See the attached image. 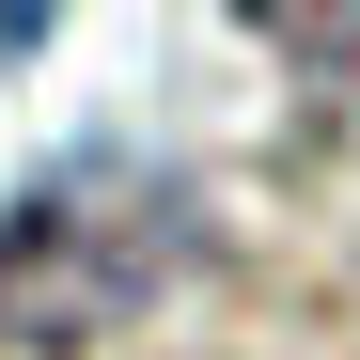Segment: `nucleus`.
<instances>
[{"mask_svg":"<svg viewBox=\"0 0 360 360\" xmlns=\"http://www.w3.org/2000/svg\"><path fill=\"white\" fill-rule=\"evenodd\" d=\"M188 172H141V157H79V172H47V188L0 219V345H94V329H126L141 297L188 266Z\"/></svg>","mask_w":360,"mask_h":360,"instance_id":"obj_1","label":"nucleus"}]
</instances>
